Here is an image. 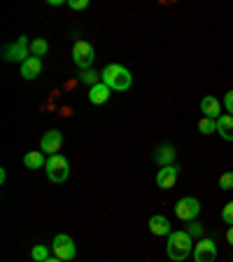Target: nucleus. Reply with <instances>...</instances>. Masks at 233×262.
I'll return each instance as SVG.
<instances>
[{
	"label": "nucleus",
	"mask_w": 233,
	"mask_h": 262,
	"mask_svg": "<svg viewBox=\"0 0 233 262\" xmlns=\"http://www.w3.org/2000/svg\"><path fill=\"white\" fill-rule=\"evenodd\" d=\"M194 239L187 234V229H175L166 239V255L173 262H185L194 253Z\"/></svg>",
	"instance_id": "nucleus-1"
},
{
	"label": "nucleus",
	"mask_w": 233,
	"mask_h": 262,
	"mask_svg": "<svg viewBox=\"0 0 233 262\" xmlns=\"http://www.w3.org/2000/svg\"><path fill=\"white\" fill-rule=\"evenodd\" d=\"M100 82L108 84L112 92H128L133 87V75L126 66L121 63H108L100 71Z\"/></svg>",
	"instance_id": "nucleus-2"
},
{
	"label": "nucleus",
	"mask_w": 233,
	"mask_h": 262,
	"mask_svg": "<svg viewBox=\"0 0 233 262\" xmlns=\"http://www.w3.org/2000/svg\"><path fill=\"white\" fill-rule=\"evenodd\" d=\"M44 173H47V178L51 180V183H56V185H61V183H65V180L70 178V162H68V157H63V155H51V157L47 159V164H44Z\"/></svg>",
	"instance_id": "nucleus-3"
},
{
	"label": "nucleus",
	"mask_w": 233,
	"mask_h": 262,
	"mask_svg": "<svg viewBox=\"0 0 233 262\" xmlns=\"http://www.w3.org/2000/svg\"><path fill=\"white\" fill-rule=\"evenodd\" d=\"M3 59H5L7 63H19V66H21L26 59H31V40H28V35H19L16 42L5 45Z\"/></svg>",
	"instance_id": "nucleus-4"
},
{
	"label": "nucleus",
	"mask_w": 233,
	"mask_h": 262,
	"mask_svg": "<svg viewBox=\"0 0 233 262\" xmlns=\"http://www.w3.org/2000/svg\"><path fill=\"white\" fill-rule=\"evenodd\" d=\"M93 61H96V49H93V45L87 42V40H75V45H72V63L84 73V71H91Z\"/></svg>",
	"instance_id": "nucleus-5"
},
{
	"label": "nucleus",
	"mask_w": 233,
	"mask_h": 262,
	"mask_svg": "<svg viewBox=\"0 0 233 262\" xmlns=\"http://www.w3.org/2000/svg\"><path fill=\"white\" fill-rule=\"evenodd\" d=\"M51 253H54L59 260H63V262L75 260L77 257L75 241H72L68 234H56L54 239H51Z\"/></svg>",
	"instance_id": "nucleus-6"
},
{
	"label": "nucleus",
	"mask_w": 233,
	"mask_h": 262,
	"mask_svg": "<svg viewBox=\"0 0 233 262\" xmlns=\"http://www.w3.org/2000/svg\"><path fill=\"white\" fill-rule=\"evenodd\" d=\"M175 215L185 223H194L198 215H201V202L196 196H182L177 204H175Z\"/></svg>",
	"instance_id": "nucleus-7"
},
{
	"label": "nucleus",
	"mask_w": 233,
	"mask_h": 262,
	"mask_svg": "<svg viewBox=\"0 0 233 262\" xmlns=\"http://www.w3.org/2000/svg\"><path fill=\"white\" fill-rule=\"evenodd\" d=\"M191 255H194V262H217V244L203 236V239L196 241Z\"/></svg>",
	"instance_id": "nucleus-8"
},
{
	"label": "nucleus",
	"mask_w": 233,
	"mask_h": 262,
	"mask_svg": "<svg viewBox=\"0 0 233 262\" xmlns=\"http://www.w3.org/2000/svg\"><path fill=\"white\" fill-rule=\"evenodd\" d=\"M63 147V134H61L59 129H49L47 134L42 136V141H40V150H42L44 155H59V150Z\"/></svg>",
	"instance_id": "nucleus-9"
},
{
	"label": "nucleus",
	"mask_w": 233,
	"mask_h": 262,
	"mask_svg": "<svg viewBox=\"0 0 233 262\" xmlns=\"http://www.w3.org/2000/svg\"><path fill=\"white\" fill-rule=\"evenodd\" d=\"M179 178V166L173 164V166H163V169L157 171V187L161 190H173L175 183Z\"/></svg>",
	"instance_id": "nucleus-10"
},
{
	"label": "nucleus",
	"mask_w": 233,
	"mask_h": 262,
	"mask_svg": "<svg viewBox=\"0 0 233 262\" xmlns=\"http://www.w3.org/2000/svg\"><path fill=\"white\" fill-rule=\"evenodd\" d=\"M175 157H177V150H175L173 143H161V145L154 150V162L159 164V169H163V166H173Z\"/></svg>",
	"instance_id": "nucleus-11"
},
{
	"label": "nucleus",
	"mask_w": 233,
	"mask_h": 262,
	"mask_svg": "<svg viewBox=\"0 0 233 262\" xmlns=\"http://www.w3.org/2000/svg\"><path fill=\"white\" fill-rule=\"evenodd\" d=\"M222 108H224V105L219 103V98L210 96V94L201 98V113H203V117H210V120H219V117H222Z\"/></svg>",
	"instance_id": "nucleus-12"
},
{
	"label": "nucleus",
	"mask_w": 233,
	"mask_h": 262,
	"mask_svg": "<svg viewBox=\"0 0 233 262\" xmlns=\"http://www.w3.org/2000/svg\"><path fill=\"white\" fill-rule=\"evenodd\" d=\"M110 96H112V89H110L108 84H103V82H98V84L89 87V103H93V105L108 103Z\"/></svg>",
	"instance_id": "nucleus-13"
},
{
	"label": "nucleus",
	"mask_w": 233,
	"mask_h": 262,
	"mask_svg": "<svg viewBox=\"0 0 233 262\" xmlns=\"http://www.w3.org/2000/svg\"><path fill=\"white\" fill-rule=\"evenodd\" d=\"M19 73H21L23 80H35V77L42 73V59H38V56L26 59L21 66H19Z\"/></svg>",
	"instance_id": "nucleus-14"
},
{
	"label": "nucleus",
	"mask_w": 233,
	"mask_h": 262,
	"mask_svg": "<svg viewBox=\"0 0 233 262\" xmlns=\"http://www.w3.org/2000/svg\"><path fill=\"white\" fill-rule=\"evenodd\" d=\"M147 227H149V232H152L154 236H168L170 232H173L166 215H152V218L147 220Z\"/></svg>",
	"instance_id": "nucleus-15"
},
{
	"label": "nucleus",
	"mask_w": 233,
	"mask_h": 262,
	"mask_svg": "<svg viewBox=\"0 0 233 262\" xmlns=\"http://www.w3.org/2000/svg\"><path fill=\"white\" fill-rule=\"evenodd\" d=\"M44 164H47V159H44L42 150H31V152L23 155V166H26V169H31V171L44 169Z\"/></svg>",
	"instance_id": "nucleus-16"
},
{
	"label": "nucleus",
	"mask_w": 233,
	"mask_h": 262,
	"mask_svg": "<svg viewBox=\"0 0 233 262\" xmlns=\"http://www.w3.org/2000/svg\"><path fill=\"white\" fill-rule=\"evenodd\" d=\"M217 134L224 138V141L233 143V115L224 113L222 117L217 120Z\"/></svg>",
	"instance_id": "nucleus-17"
},
{
	"label": "nucleus",
	"mask_w": 233,
	"mask_h": 262,
	"mask_svg": "<svg viewBox=\"0 0 233 262\" xmlns=\"http://www.w3.org/2000/svg\"><path fill=\"white\" fill-rule=\"evenodd\" d=\"M49 54V42L47 38H33L31 40V56H38V59H42V56Z\"/></svg>",
	"instance_id": "nucleus-18"
},
{
	"label": "nucleus",
	"mask_w": 233,
	"mask_h": 262,
	"mask_svg": "<svg viewBox=\"0 0 233 262\" xmlns=\"http://www.w3.org/2000/svg\"><path fill=\"white\" fill-rule=\"evenodd\" d=\"M31 257H33V262H44V260H49V257H51V248H49V246H44V244L33 246V248H31Z\"/></svg>",
	"instance_id": "nucleus-19"
},
{
	"label": "nucleus",
	"mask_w": 233,
	"mask_h": 262,
	"mask_svg": "<svg viewBox=\"0 0 233 262\" xmlns=\"http://www.w3.org/2000/svg\"><path fill=\"white\" fill-rule=\"evenodd\" d=\"M198 131H201L203 136L217 134V120H210V117H201V120H198Z\"/></svg>",
	"instance_id": "nucleus-20"
},
{
	"label": "nucleus",
	"mask_w": 233,
	"mask_h": 262,
	"mask_svg": "<svg viewBox=\"0 0 233 262\" xmlns=\"http://www.w3.org/2000/svg\"><path fill=\"white\" fill-rule=\"evenodd\" d=\"M80 82H82V84L93 87V84H98V82H100V73H96L93 68H91V71H84V73H80Z\"/></svg>",
	"instance_id": "nucleus-21"
},
{
	"label": "nucleus",
	"mask_w": 233,
	"mask_h": 262,
	"mask_svg": "<svg viewBox=\"0 0 233 262\" xmlns=\"http://www.w3.org/2000/svg\"><path fill=\"white\" fill-rule=\"evenodd\" d=\"M187 234H189L191 239H203V234H205V227H203L198 220H194V223L187 225Z\"/></svg>",
	"instance_id": "nucleus-22"
},
{
	"label": "nucleus",
	"mask_w": 233,
	"mask_h": 262,
	"mask_svg": "<svg viewBox=\"0 0 233 262\" xmlns=\"http://www.w3.org/2000/svg\"><path fill=\"white\" fill-rule=\"evenodd\" d=\"M222 223L228 225V227H233V199L222 208Z\"/></svg>",
	"instance_id": "nucleus-23"
},
{
	"label": "nucleus",
	"mask_w": 233,
	"mask_h": 262,
	"mask_svg": "<svg viewBox=\"0 0 233 262\" xmlns=\"http://www.w3.org/2000/svg\"><path fill=\"white\" fill-rule=\"evenodd\" d=\"M219 187L222 190H233V171H226V173L219 176Z\"/></svg>",
	"instance_id": "nucleus-24"
},
{
	"label": "nucleus",
	"mask_w": 233,
	"mask_h": 262,
	"mask_svg": "<svg viewBox=\"0 0 233 262\" xmlns=\"http://www.w3.org/2000/svg\"><path fill=\"white\" fill-rule=\"evenodd\" d=\"M222 105H224V110H226V115H233V89H228V92L224 94Z\"/></svg>",
	"instance_id": "nucleus-25"
},
{
	"label": "nucleus",
	"mask_w": 233,
	"mask_h": 262,
	"mask_svg": "<svg viewBox=\"0 0 233 262\" xmlns=\"http://www.w3.org/2000/svg\"><path fill=\"white\" fill-rule=\"evenodd\" d=\"M68 7H70V10H87L89 7V0H68Z\"/></svg>",
	"instance_id": "nucleus-26"
},
{
	"label": "nucleus",
	"mask_w": 233,
	"mask_h": 262,
	"mask_svg": "<svg viewBox=\"0 0 233 262\" xmlns=\"http://www.w3.org/2000/svg\"><path fill=\"white\" fill-rule=\"evenodd\" d=\"M47 5L49 7H63V5H68V3H63V0H47Z\"/></svg>",
	"instance_id": "nucleus-27"
},
{
	"label": "nucleus",
	"mask_w": 233,
	"mask_h": 262,
	"mask_svg": "<svg viewBox=\"0 0 233 262\" xmlns=\"http://www.w3.org/2000/svg\"><path fill=\"white\" fill-rule=\"evenodd\" d=\"M226 241L231 244V248H233V227H228V232H226Z\"/></svg>",
	"instance_id": "nucleus-28"
},
{
	"label": "nucleus",
	"mask_w": 233,
	"mask_h": 262,
	"mask_svg": "<svg viewBox=\"0 0 233 262\" xmlns=\"http://www.w3.org/2000/svg\"><path fill=\"white\" fill-rule=\"evenodd\" d=\"M5 180H7V171H5V169H0V183L5 185Z\"/></svg>",
	"instance_id": "nucleus-29"
},
{
	"label": "nucleus",
	"mask_w": 233,
	"mask_h": 262,
	"mask_svg": "<svg viewBox=\"0 0 233 262\" xmlns=\"http://www.w3.org/2000/svg\"><path fill=\"white\" fill-rule=\"evenodd\" d=\"M44 262H63V260H59V257H56V255H51V257H49V260H44Z\"/></svg>",
	"instance_id": "nucleus-30"
},
{
	"label": "nucleus",
	"mask_w": 233,
	"mask_h": 262,
	"mask_svg": "<svg viewBox=\"0 0 233 262\" xmlns=\"http://www.w3.org/2000/svg\"><path fill=\"white\" fill-rule=\"evenodd\" d=\"M231 257H233V253H231Z\"/></svg>",
	"instance_id": "nucleus-31"
}]
</instances>
